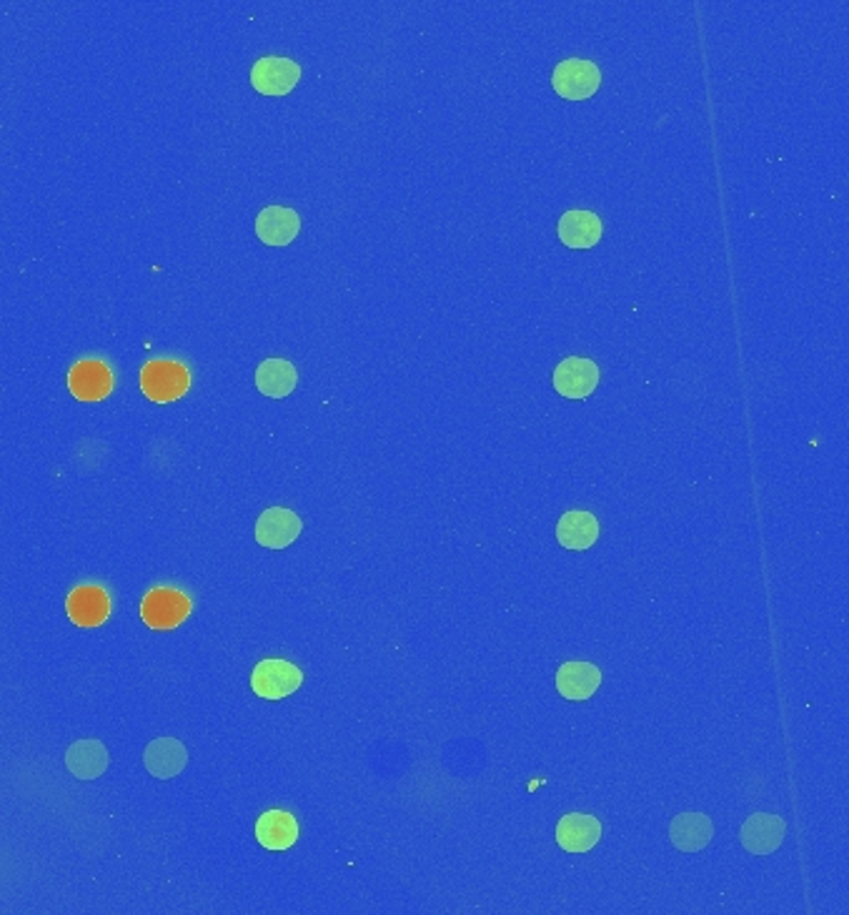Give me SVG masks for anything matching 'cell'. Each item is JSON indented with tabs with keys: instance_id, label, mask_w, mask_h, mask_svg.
<instances>
[{
	"instance_id": "cell-1",
	"label": "cell",
	"mask_w": 849,
	"mask_h": 915,
	"mask_svg": "<svg viewBox=\"0 0 849 915\" xmlns=\"http://www.w3.org/2000/svg\"><path fill=\"white\" fill-rule=\"evenodd\" d=\"M191 384V376L184 364L170 359H156L141 370V389L151 401L168 404L184 397Z\"/></svg>"
},
{
	"instance_id": "cell-2",
	"label": "cell",
	"mask_w": 849,
	"mask_h": 915,
	"mask_svg": "<svg viewBox=\"0 0 849 915\" xmlns=\"http://www.w3.org/2000/svg\"><path fill=\"white\" fill-rule=\"evenodd\" d=\"M191 615V599L174 587L151 589L141 603V620L151 630H176Z\"/></svg>"
},
{
	"instance_id": "cell-3",
	"label": "cell",
	"mask_w": 849,
	"mask_h": 915,
	"mask_svg": "<svg viewBox=\"0 0 849 915\" xmlns=\"http://www.w3.org/2000/svg\"><path fill=\"white\" fill-rule=\"evenodd\" d=\"M552 86L566 101H586V98H592L599 91L602 74L592 60L566 58L554 68Z\"/></svg>"
},
{
	"instance_id": "cell-4",
	"label": "cell",
	"mask_w": 849,
	"mask_h": 915,
	"mask_svg": "<svg viewBox=\"0 0 849 915\" xmlns=\"http://www.w3.org/2000/svg\"><path fill=\"white\" fill-rule=\"evenodd\" d=\"M304 683V672L286 660H261L251 672V690L261 699H286Z\"/></svg>"
},
{
	"instance_id": "cell-5",
	"label": "cell",
	"mask_w": 849,
	"mask_h": 915,
	"mask_svg": "<svg viewBox=\"0 0 849 915\" xmlns=\"http://www.w3.org/2000/svg\"><path fill=\"white\" fill-rule=\"evenodd\" d=\"M298 78H301V66L291 58L282 56H266L258 58L251 68V84L258 93L264 96H286L291 93Z\"/></svg>"
},
{
	"instance_id": "cell-6",
	"label": "cell",
	"mask_w": 849,
	"mask_h": 915,
	"mask_svg": "<svg viewBox=\"0 0 849 915\" xmlns=\"http://www.w3.org/2000/svg\"><path fill=\"white\" fill-rule=\"evenodd\" d=\"M599 384V366L592 359L569 356L554 370V389L564 399H586Z\"/></svg>"
},
{
	"instance_id": "cell-7",
	"label": "cell",
	"mask_w": 849,
	"mask_h": 915,
	"mask_svg": "<svg viewBox=\"0 0 849 915\" xmlns=\"http://www.w3.org/2000/svg\"><path fill=\"white\" fill-rule=\"evenodd\" d=\"M304 522L301 517L286 507H268L264 515L256 519V542L268 547V550H286L294 544L301 534Z\"/></svg>"
},
{
	"instance_id": "cell-8",
	"label": "cell",
	"mask_w": 849,
	"mask_h": 915,
	"mask_svg": "<svg viewBox=\"0 0 849 915\" xmlns=\"http://www.w3.org/2000/svg\"><path fill=\"white\" fill-rule=\"evenodd\" d=\"M68 389L80 401H101L113 392V372L103 362L84 359L68 372Z\"/></svg>"
},
{
	"instance_id": "cell-9",
	"label": "cell",
	"mask_w": 849,
	"mask_h": 915,
	"mask_svg": "<svg viewBox=\"0 0 849 915\" xmlns=\"http://www.w3.org/2000/svg\"><path fill=\"white\" fill-rule=\"evenodd\" d=\"M784 836H787V823H784L780 815H767L757 813L742 825V846L754 856H770L776 848L782 846Z\"/></svg>"
},
{
	"instance_id": "cell-10",
	"label": "cell",
	"mask_w": 849,
	"mask_h": 915,
	"mask_svg": "<svg viewBox=\"0 0 849 915\" xmlns=\"http://www.w3.org/2000/svg\"><path fill=\"white\" fill-rule=\"evenodd\" d=\"M66 613L78 627H98L111 615V599L101 587L80 585L68 595Z\"/></svg>"
},
{
	"instance_id": "cell-11",
	"label": "cell",
	"mask_w": 849,
	"mask_h": 915,
	"mask_svg": "<svg viewBox=\"0 0 849 915\" xmlns=\"http://www.w3.org/2000/svg\"><path fill=\"white\" fill-rule=\"evenodd\" d=\"M602 838V823L594 815L569 813L556 825V842L566 853H586Z\"/></svg>"
},
{
	"instance_id": "cell-12",
	"label": "cell",
	"mask_w": 849,
	"mask_h": 915,
	"mask_svg": "<svg viewBox=\"0 0 849 915\" xmlns=\"http://www.w3.org/2000/svg\"><path fill=\"white\" fill-rule=\"evenodd\" d=\"M188 752L186 745L176 738H156L143 750V765L156 780L176 778L186 768Z\"/></svg>"
},
{
	"instance_id": "cell-13",
	"label": "cell",
	"mask_w": 849,
	"mask_h": 915,
	"mask_svg": "<svg viewBox=\"0 0 849 915\" xmlns=\"http://www.w3.org/2000/svg\"><path fill=\"white\" fill-rule=\"evenodd\" d=\"M301 219L286 206H266L256 217V233L266 246H288L298 236Z\"/></svg>"
},
{
	"instance_id": "cell-14",
	"label": "cell",
	"mask_w": 849,
	"mask_h": 915,
	"mask_svg": "<svg viewBox=\"0 0 849 915\" xmlns=\"http://www.w3.org/2000/svg\"><path fill=\"white\" fill-rule=\"evenodd\" d=\"M602 685V672L592 662H566L556 672V690L564 699H589Z\"/></svg>"
},
{
	"instance_id": "cell-15",
	"label": "cell",
	"mask_w": 849,
	"mask_h": 915,
	"mask_svg": "<svg viewBox=\"0 0 849 915\" xmlns=\"http://www.w3.org/2000/svg\"><path fill=\"white\" fill-rule=\"evenodd\" d=\"M715 838V825L702 813H682L670 823V840L682 853H697Z\"/></svg>"
},
{
	"instance_id": "cell-16",
	"label": "cell",
	"mask_w": 849,
	"mask_h": 915,
	"mask_svg": "<svg viewBox=\"0 0 849 915\" xmlns=\"http://www.w3.org/2000/svg\"><path fill=\"white\" fill-rule=\"evenodd\" d=\"M602 219L596 217L594 211H566L562 219H559V239L564 241L569 249H592L599 244L602 239Z\"/></svg>"
},
{
	"instance_id": "cell-17",
	"label": "cell",
	"mask_w": 849,
	"mask_h": 915,
	"mask_svg": "<svg viewBox=\"0 0 849 915\" xmlns=\"http://www.w3.org/2000/svg\"><path fill=\"white\" fill-rule=\"evenodd\" d=\"M66 768L76 780H96L106 773L108 750L101 740H76L66 750Z\"/></svg>"
},
{
	"instance_id": "cell-18",
	"label": "cell",
	"mask_w": 849,
	"mask_h": 915,
	"mask_svg": "<svg viewBox=\"0 0 849 915\" xmlns=\"http://www.w3.org/2000/svg\"><path fill=\"white\" fill-rule=\"evenodd\" d=\"M256 838L266 850H288L298 840V823L288 811H266L256 820Z\"/></svg>"
},
{
	"instance_id": "cell-19",
	"label": "cell",
	"mask_w": 849,
	"mask_h": 915,
	"mask_svg": "<svg viewBox=\"0 0 849 915\" xmlns=\"http://www.w3.org/2000/svg\"><path fill=\"white\" fill-rule=\"evenodd\" d=\"M596 537H599V522H596L592 512L574 509V512H566L559 519L556 525V540L562 547H566V550H589L596 542Z\"/></svg>"
},
{
	"instance_id": "cell-20",
	"label": "cell",
	"mask_w": 849,
	"mask_h": 915,
	"mask_svg": "<svg viewBox=\"0 0 849 915\" xmlns=\"http://www.w3.org/2000/svg\"><path fill=\"white\" fill-rule=\"evenodd\" d=\"M298 374L286 359H266L256 370V387L268 399H286L296 389Z\"/></svg>"
}]
</instances>
